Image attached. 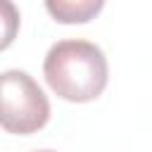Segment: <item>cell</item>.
Segmentation results:
<instances>
[{
	"mask_svg": "<svg viewBox=\"0 0 152 152\" xmlns=\"http://www.w3.org/2000/svg\"><path fill=\"white\" fill-rule=\"evenodd\" d=\"M45 81L62 100L90 102L95 100L109 76L104 52L88 40H59L45 55Z\"/></svg>",
	"mask_w": 152,
	"mask_h": 152,
	"instance_id": "1",
	"label": "cell"
},
{
	"mask_svg": "<svg viewBox=\"0 0 152 152\" xmlns=\"http://www.w3.org/2000/svg\"><path fill=\"white\" fill-rule=\"evenodd\" d=\"M50 119V102L43 88L19 69L0 74V126L14 135H31Z\"/></svg>",
	"mask_w": 152,
	"mask_h": 152,
	"instance_id": "2",
	"label": "cell"
},
{
	"mask_svg": "<svg viewBox=\"0 0 152 152\" xmlns=\"http://www.w3.org/2000/svg\"><path fill=\"white\" fill-rule=\"evenodd\" d=\"M45 7L59 24H86L100 14L104 0H45Z\"/></svg>",
	"mask_w": 152,
	"mask_h": 152,
	"instance_id": "3",
	"label": "cell"
},
{
	"mask_svg": "<svg viewBox=\"0 0 152 152\" xmlns=\"http://www.w3.org/2000/svg\"><path fill=\"white\" fill-rule=\"evenodd\" d=\"M19 33V10L12 0H0V52L7 50Z\"/></svg>",
	"mask_w": 152,
	"mask_h": 152,
	"instance_id": "4",
	"label": "cell"
},
{
	"mask_svg": "<svg viewBox=\"0 0 152 152\" xmlns=\"http://www.w3.org/2000/svg\"><path fill=\"white\" fill-rule=\"evenodd\" d=\"M38 152H52V150H38Z\"/></svg>",
	"mask_w": 152,
	"mask_h": 152,
	"instance_id": "5",
	"label": "cell"
}]
</instances>
